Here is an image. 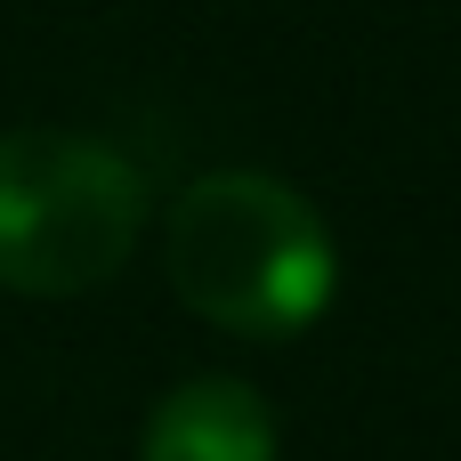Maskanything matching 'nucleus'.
<instances>
[{
	"label": "nucleus",
	"instance_id": "1",
	"mask_svg": "<svg viewBox=\"0 0 461 461\" xmlns=\"http://www.w3.org/2000/svg\"><path fill=\"white\" fill-rule=\"evenodd\" d=\"M170 292L235 332V340H292L332 300V235L316 203L267 170H211L162 219Z\"/></svg>",
	"mask_w": 461,
	"mask_h": 461
},
{
	"label": "nucleus",
	"instance_id": "3",
	"mask_svg": "<svg viewBox=\"0 0 461 461\" xmlns=\"http://www.w3.org/2000/svg\"><path fill=\"white\" fill-rule=\"evenodd\" d=\"M138 461H276V413L251 381H227V373L178 381L146 413Z\"/></svg>",
	"mask_w": 461,
	"mask_h": 461
},
{
	"label": "nucleus",
	"instance_id": "2",
	"mask_svg": "<svg viewBox=\"0 0 461 461\" xmlns=\"http://www.w3.org/2000/svg\"><path fill=\"white\" fill-rule=\"evenodd\" d=\"M146 178L81 130H0V292L73 300L130 267Z\"/></svg>",
	"mask_w": 461,
	"mask_h": 461
}]
</instances>
